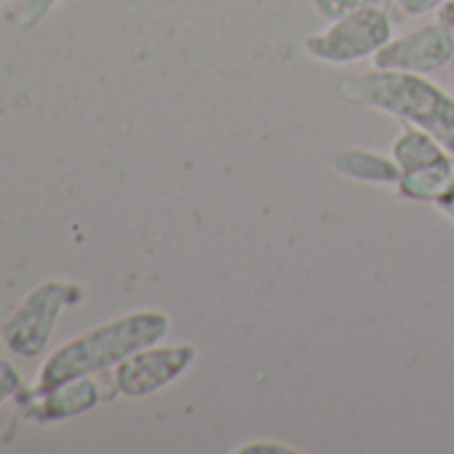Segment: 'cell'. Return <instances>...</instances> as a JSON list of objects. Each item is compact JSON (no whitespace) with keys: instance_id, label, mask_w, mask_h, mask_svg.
I'll return each instance as SVG.
<instances>
[{"instance_id":"cell-1","label":"cell","mask_w":454,"mask_h":454,"mask_svg":"<svg viewBox=\"0 0 454 454\" xmlns=\"http://www.w3.org/2000/svg\"><path fill=\"white\" fill-rule=\"evenodd\" d=\"M168 329H171V318L155 308L134 310L113 321H105L78 334L75 340L59 345L46 358V364L41 366L38 382L30 390V398L43 395L70 380L115 369L131 353L160 342L168 334Z\"/></svg>"},{"instance_id":"cell-2","label":"cell","mask_w":454,"mask_h":454,"mask_svg":"<svg viewBox=\"0 0 454 454\" xmlns=\"http://www.w3.org/2000/svg\"><path fill=\"white\" fill-rule=\"evenodd\" d=\"M340 91L353 105L387 113L433 134L454 158V97L427 75L374 67L366 75L348 78Z\"/></svg>"},{"instance_id":"cell-3","label":"cell","mask_w":454,"mask_h":454,"mask_svg":"<svg viewBox=\"0 0 454 454\" xmlns=\"http://www.w3.org/2000/svg\"><path fill=\"white\" fill-rule=\"evenodd\" d=\"M86 289L75 281L51 278L38 284L27 292V297L20 302V308L12 313V318L4 324V342L6 348L20 358H35L41 356L51 334L59 324V316L83 302Z\"/></svg>"},{"instance_id":"cell-4","label":"cell","mask_w":454,"mask_h":454,"mask_svg":"<svg viewBox=\"0 0 454 454\" xmlns=\"http://www.w3.org/2000/svg\"><path fill=\"white\" fill-rule=\"evenodd\" d=\"M390 38H393V22L385 6H377L329 22V27H324L321 33L308 35L302 41V49L316 62L342 67V65L372 59Z\"/></svg>"},{"instance_id":"cell-5","label":"cell","mask_w":454,"mask_h":454,"mask_svg":"<svg viewBox=\"0 0 454 454\" xmlns=\"http://www.w3.org/2000/svg\"><path fill=\"white\" fill-rule=\"evenodd\" d=\"M195 345L192 342H176V345H147L137 353H131L126 361H121L113 372L115 393L126 398H145L174 380H179L192 364H195Z\"/></svg>"},{"instance_id":"cell-6","label":"cell","mask_w":454,"mask_h":454,"mask_svg":"<svg viewBox=\"0 0 454 454\" xmlns=\"http://www.w3.org/2000/svg\"><path fill=\"white\" fill-rule=\"evenodd\" d=\"M454 59V33L435 22L419 25L403 35H393L374 57L372 65L377 70H395V73H414L430 75Z\"/></svg>"},{"instance_id":"cell-7","label":"cell","mask_w":454,"mask_h":454,"mask_svg":"<svg viewBox=\"0 0 454 454\" xmlns=\"http://www.w3.org/2000/svg\"><path fill=\"white\" fill-rule=\"evenodd\" d=\"M99 401H102V390L97 380L78 377L43 395L30 398L27 417L35 422H59V419H70V417L91 411L94 406H99Z\"/></svg>"},{"instance_id":"cell-8","label":"cell","mask_w":454,"mask_h":454,"mask_svg":"<svg viewBox=\"0 0 454 454\" xmlns=\"http://www.w3.org/2000/svg\"><path fill=\"white\" fill-rule=\"evenodd\" d=\"M393 160L398 163L401 174H411V171H422V168H433V166H446L454 163L451 153L427 131L406 123L401 129V134L395 137L393 147H390Z\"/></svg>"},{"instance_id":"cell-9","label":"cell","mask_w":454,"mask_h":454,"mask_svg":"<svg viewBox=\"0 0 454 454\" xmlns=\"http://www.w3.org/2000/svg\"><path fill=\"white\" fill-rule=\"evenodd\" d=\"M332 168L353 182H364V184H398L401 179V168L393 160V155L377 153V150H366V147H345L334 155Z\"/></svg>"},{"instance_id":"cell-10","label":"cell","mask_w":454,"mask_h":454,"mask_svg":"<svg viewBox=\"0 0 454 454\" xmlns=\"http://www.w3.org/2000/svg\"><path fill=\"white\" fill-rule=\"evenodd\" d=\"M387 0H313L316 12L334 22L345 14H353V12H361V9H377V6H385Z\"/></svg>"},{"instance_id":"cell-11","label":"cell","mask_w":454,"mask_h":454,"mask_svg":"<svg viewBox=\"0 0 454 454\" xmlns=\"http://www.w3.org/2000/svg\"><path fill=\"white\" fill-rule=\"evenodd\" d=\"M59 4V0H25V4L20 6L14 22L22 27V30H33L35 25H41L51 12L54 6Z\"/></svg>"},{"instance_id":"cell-12","label":"cell","mask_w":454,"mask_h":454,"mask_svg":"<svg viewBox=\"0 0 454 454\" xmlns=\"http://www.w3.org/2000/svg\"><path fill=\"white\" fill-rule=\"evenodd\" d=\"M22 385H25L22 372L9 358L0 356V406H4L9 398H14L22 390Z\"/></svg>"},{"instance_id":"cell-13","label":"cell","mask_w":454,"mask_h":454,"mask_svg":"<svg viewBox=\"0 0 454 454\" xmlns=\"http://www.w3.org/2000/svg\"><path fill=\"white\" fill-rule=\"evenodd\" d=\"M233 451H236V454H297L300 449L286 446V443H281V441H252V443L236 446Z\"/></svg>"},{"instance_id":"cell-14","label":"cell","mask_w":454,"mask_h":454,"mask_svg":"<svg viewBox=\"0 0 454 454\" xmlns=\"http://www.w3.org/2000/svg\"><path fill=\"white\" fill-rule=\"evenodd\" d=\"M398 9L409 17H422V14H430V12H438L446 0H395Z\"/></svg>"},{"instance_id":"cell-15","label":"cell","mask_w":454,"mask_h":454,"mask_svg":"<svg viewBox=\"0 0 454 454\" xmlns=\"http://www.w3.org/2000/svg\"><path fill=\"white\" fill-rule=\"evenodd\" d=\"M435 14H438V22L446 25V27L454 33V0H446V4H443Z\"/></svg>"},{"instance_id":"cell-16","label":"cell","mask_w":454,"mask_h":454,"mask_svg":"<svg viewBox=\"0 0 454 454\" xmlns=\"http://www.w3.org/2000/svg\"><path fill=\"white\" fill-rule=\"evenodd\" d=\"M0 4H6V0H0Z\"/></svg>"},{"instance_id":"cell-17","label":"cell","mask_w":454,"mask_h":454,"mask_svg":"<svg viewBox=\"0 0 454 454\" xmlns=\"http://www.w3.org/2000/svg\"><path fill=\"white\" fill-rule=\"evenodd\" d=\"M451 65H454V59H451Z\"/></svg>"}]
</instances>
